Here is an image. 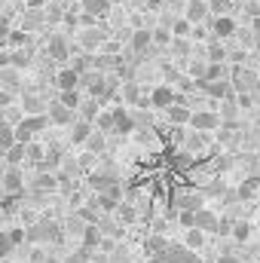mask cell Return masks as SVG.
<instances>
[{
	"instance_id": "1",
	"label": "cell",
	"mask_w": 260,
	"mask_h": 263,
	"mask_svg": "<svg viewBox=\"0 0 260 263\" xmlns=\"http://www.w3.org/2000/svg\"><path fill=\"white\" fill-rule=\"evenodd\" d=\"M46 123H49V120H46L43 114H31V117H25V120L15 126V141H18V144H28L31 135H37V132L46 129Z\"/></svg>"
},
{
	"instance_id": "2",
	"label": "cell",
	"mask_w": 260,
	"mask_h": 263,
	"mask_svg": "<svg viewBox=\"0 0 260 263\" xmlns=\"http://www.w3.org/2000/svg\"><path fill=\"white\" fill-rule=\"evenodd\" d=\"M153 263H202L190 248H165Z\"/></svg>"
},
{
	"instance_id": "3",
	"label": "cell",
	"mask_w": 260,
	"mask_h": 263,
	"mask_svg": "<svg viewBox=\"0 0 260 263\" xmlns=\"http://www.w3.org/2000/svg\"><path fill=\"white\" fill-rule=\"evenodd\" d=\"M190 126H193L196 132H214L220 126V117L211 114V110H196L193 117H190Z\"/></svg>"
},
{
	"instance_id": "4",
	"label": "cell",
	"mask_w": 260,
	"mask_h": 263,
	"mask_svg": "<svg viewBox=\"0 0 260 263\" xmlns=\"http://www.w3.org/2000/svg\"><path fill=\"white\" fill-rule=\"evenodd\" d=\"M175 101H178V92H175L172 86H156V89L150 92V104H153V107H162V110H165V107H172Z\"/></svg>"
},
{
	"instance_id": "5",
	"label": "cell",
	"mask_w": 260,
	"mask_h": 263,
	"mask_svg": "<svg viewBox=\"0 0 260 263\" xmlns=\"http://www.w3.org/2000/svg\"><path fill=\"white\" fill-rule=\"evenodd\" d=\"M46 52H49L52 62H67V59H70V46H67L65 37H52V40L46 43Z\"/></svg>"
},
{
	"instance_id": "6",
	"label": "cell",
	"mask_w": 260,
	"mask_h": 263,
	"mask_svg": "<svg viewBox=\"0 0 260 263\" xmlns=\"http://www.w3.org/2000/svg\"><path fill=\"white\" fill-rule=\"evenodd\" d=\"M202 89H205L211 98H227V101L233 98V86H230L227 80H220V83H217V80H211V83H208V80H202Z\"/></svg>"
},
{
	"instance_id": "7",
	"label": "cell",
	"mask_w": 260,
	"mask_h": 263,
	"mask_svg": "<svg viewBox=\"0 0 260 263\" xmlns=\"http://www.w3.org/2000/svg\"><path fill=\"white\" fill-rule=\"evenodd\" d=\"M165 114H169V123L172 126H184V123H190V107L187 104H181V101H175L172 107H165Z\"/></svg>"
},
{
	"instance_id": "8",
	"label": "cell",
	"mask_w": 260,
	"mask_h": 263,
	"mask_svg": "<svg viewBox=\"0 0 260 263\" xmlns=\"http://www.w3.org/2000/svg\"><path fill=\"white\" fill-rule=\"evenodd\" d=\"M208 15V0H187V9H184V18L187 22H202Z\"/></svg>"
},
{
	"instance_id": "9",
	"label": "cell",
	"mask_w": 260,
	"mask_h": 263,
	"mask_svg": "<svg viewBox=\"0 0 260 263\" xmlns=\"http://www.w3.org/2000/svg\"><path fill=\"white\" fill-rule=\"evenodd\" d=\"M52 123H59V126H67V123H73V110L70 107H65L62 101H55L52 107H49V114H46Z\"/></svg>"
},
{
	"instance_id": "10",
	"label": "cell",
	"mask_w": 260,
	"mask_h": 263,
	"mask_svg": "<svg viewBox=\"0 0 260 263\" xmlns=\"http://www.w3.org/2000/svg\"><path fill=\"white\" fill-rule=\"evenodd\" d=\"M80 6H83V12H86V15H92V18H98V15H107V12H110V0H80Z\"/></svg>"
},
{
	"instance_id": "11",
	"label": "cell",
	"mask_w": 260,
	"mask_h": 263,
	"mask_svg": "<svg viewBox=\"0 0 260 263\" xmlns=\"http://www.w3.org/2000/svg\"><path fill=\"white\" fill-rule=\"evenodd\" d=\"M129 46L135 49V52H147V49L153 46V34H150V31H144V28H141V31H135V34H132V40H129Z\"/></svg>"
},
{
	"instance_id": "12",
	"label": "cell",
	"mask_w": 260,
	"mask_h": 263,
	"mask_svg": "<svg viewBox=\"0 0 260 263\" xmlns=\"http://www.w3.org/2000/svg\"><path fill=\"white\" fill-rule=\"evenodd\" d=\"M114 129H117V132H126V135H129V132H135V120H132L129 110H123V107H117V110H114Z\"/></svg>"
},
{
	"instance_id": "13",
	"label": "cell",
	"mask_w": 260,
	"mask_h": 263,
	"mask_svg": "<svg viewBox=\"0 0 260 263\" xmlns=\"http://www.w3.org/2000/svg\"><path fill=\"white\" fill-rule=\"evenodd\" d=\"M80 43H83V49H98V46L104 43V34H101L98 28H86V31L80 34Z\"/></svg>"
},
{
	"instance_id": "14",
	"label": "cell",
	"mask_w": 260,
	"mask_h": 263,
	"mask_svg": "<svg viewBox=\"0 0 260 263\" xmlns=\"http://www.w3.org/2000/svg\"><path fill=\"white\" fill-rule=\"evenodd\" d=\"M211 28H214V34H217V37H233V34H236V22H233L230 15H217Z\"/></svg>"
},
{
	"instance_id": "15",
	"label": "cell",
	"mask_w": 260,
	"mask_h": 263,
	"mask_svg": "<svg viewBox=\"0 0 260 263\" xmlns=\"http://www.w3.org/2000/svg\"><path fill=\"white\" fill-rule=\"evenodd\" d=\"M55 83H59V89H77V83H80V73H77L73 67H65V70H59Z\"/></svg>"
},
{
	"instance_id": "16",
	"label": "cell",
	"mask_w": 260,
	"mask_h": 263,
	"mask_svg": "<svg viewBox=\"0 0 260 263\" xmlns=\"http://www.w3.org/2000/svg\"><path fill=\"white\" fill-rule=\"evenodd\" d=\"M89 135H92V129H89V120H73V129H70V141L73 144H83V141H89Z\"/></svg>"
},
{
	"instance_id": "17",
	"label": "cell",
	"mask_w": 260,
	"mask_h": 263,
	"mask_svg": "<svg viewBox=\"0 0 260 263\" xmlns=\"http://www.w3.org/2000/svg\"><path fill=\"white\" fill-rule=\"evenodd\" d=\"M6 190H12V193H18V187H22V172L18 168H9L6 175H3V181H0Z\"/></svg>"
},
{
	"instance_id": "18",
	"label": "cell",
	"mask_w": 260,
	"mask_h": 263,
	"mask_svg": "<svg viewBox=\"0 0 260 263\" xmlns=\"http://www.w3.org/2000/svg\"><path fill=\"white\" fill-rule=\"evenodd\" d=\"M12 144H15V129H12V126H6V123H0V150L6 153Z\"/></svg>"
},
{
	"instance_id": "19",
	"label": "cell",
	"mask_w": 260,
	"mask_h": 263,
	"mask_svg": "<svg viewBox=\"0 0 260 263\" xmlns=\"http://www.w3.org/2000/svg\"><path fill=\"white\" fill-rule=\"evenodd\" d=\"M184 245L193 251V248H202L205 245V233L199 230V227H190V233H187V239H184Z\"/></svg>"
},
{
	"instance_id": "20",
	"label": "cell",
	"mask_w": 260,
	"mask_h": 263,
	"mask_svg": "<svg viewBox=\"0 0 260 263\" xmlns=\"http://www.w3.org/2000/svg\"><path fill=\"white\" fill-rule=\"evenodd\" d=\"M205 144H208L205 132H196V129H193V135L187 138V150H190V153H199V150H205Z\"/></svg>"
},
{
	"instance_id": "21",
	"label": "cell",
	"mask_w": 260,
	"mask_h": 263,
	"mask_svg": "<svg viewBox=\"0 0 260 263\" xmlns=\"http://www.w3.org/2000/svg\"><path fill=\"white\" fill-rule=\"evenodd\" d=\"M190 34H193V22H187V18L172 22V37H190Z\"/></svg>"
},
{
	"instance_id": "22",
	"label": "cell",
	"mask_w": 260,
	"mask_h": 263,
	"mask_svg": "<svg viewBox=\"0 0 260 263\" xmlns=\"http://www.w3.org/2000/svg\"><path fill=\"white\" fill-rule=\"evenodd\" d=\"M65 107H70V110H77L80 107V92L77 89H62V98H59Z\"/></svg>"
},
{
	"instance_id": "23",
	"label": "cell",
	"mask_w": 260,
	"mask_h": 263,
	"mask_svg": "<svg viewBox=\"0 0 260 263\" xmlns=\"http://www.w3.org/2000/svg\"><path fill=\"white\" fill-rule=\"evenodd\" d=\"M22 107H25L28 114H40V110H43V98H37V95H25V98H22Z\"/></svg>"
},
{
	"instance_id": "24",
	"label": "cell",
	"mask_w": 260,
	"mask_h": 263,
	"mask_svg": "<svg viewBox=\"0 0 260 263\" xmlns=\"http://www.w3.org/2000/svg\"><path fill=\"white\" fill-rule=\"evenodd\" d=\"M178 205H181L184 211H196V208L202 205V199H199V193H196V196H190V193H187V196H181V199H178Z\"/></svg>"
},
{
	"instance_id": "25",
	"label": "cell",
	"mask_w": 260,
	"mask_h": 263,
	"mask_svg": "<svg viewBox=\"0 0 260 263\" xmlns=\"http://www.w3.org/2000/svg\"><path fill=\"white\" fill-rule=\"evenodd\" d=\"M28 62H31V59H28V52H25V49L9 52V65H12V67H28Z\"/></svg>"
},
{
	"instance_id": "26",
	"label": "cell",
	"mask_w": 260,
	"mask_h": 263,
	"mask_svg": "<svg viewBox=\"0 0 260 263\" xmlns=\"http://www.w3.org/2000/svg\"><path fill=\"white\" fill-rule=\"evenodd\" d=\"M227 9H230V0H208V12L227 15Z\"/></svg>"
},
{
	"instance_id": "27",
	"label": "cell",
	"mask_w": 260,
	"mask_h": 263,
	"mask_svg": "<svg viewBox=\"0 0 260 263\" xmlns=\"http://www.w3.org/2000/svg\"><path fill=\"white\" fill-rule=\"evenodd\" d=\"M169 245H165V239L162 236H153V239H147V251L153 254V251H165Z\"/></svg>"
},
{
	"instance_id": "28",
	"label": "cell",
	"mask_w": 260,
	"mask_h": 263,
	"mask_svg": "<svg viewBox=\"0 0 260 263\" xmlns=\"http://www.w3.org/2000/svg\"><path fill=\"white\" fill-rule=\"evenodd\" d=\"M150 34H153V43H172V31H165V28H156Z\"/></svg>"
},
{
	"instance_id": "29",
	"label": "cell",
	"mask_w": 260,
	"mask_h": 263,
	"mask_svg": "<svg viewBox=\"0 0 260 263\" xmlns=\"http://www.w3.org/2000/svg\"><path fill=\"white\" fill-rule=\"evenodd\" d=\"M208 59H211V62H224V59H227V49H224V46H217V43H211Z\"/></svg>"
},
{
	"instance_id": "30",
	"label": "cell",
	"mask_w": 260,
	"mask_h": 263,
	"mask_svg": "<svg viewBox=\"0 0 260 263\" xmlns=\"http://www.w3.org/2000/svg\"><path fill=\"white\" fill-rule=\"evenodd\" d=\"M233 236H236L239 242H245V239L251 236V227H248V223H236V227H233Z\"/></svg>"
},
{
	"instance_id": "31",
	"label": "cell",
	"mask_w": 260,
	"mask_h": 263,
	"mask_svg": "<svg viewBox=\"0 0 260 263\" xmlns=\"http://www.w3.org/2000/svg\"><path fill=\"white\" fill-rule=\"evenodd\" d=\"M9 43H12V46L28 43V31H9Z\"/></svg>"
},
{
	"instance_id": "32",
	"label": "cell",
	"mask_w": 260,
	"mask_h": 263,
	"mask_svg": "<svg viewBox=\"0 0 260 263\" xmlns=\"http://www.w3.org/2000/svg\"><path fill=\"white\" fill-rule=\"evenodd\" d=\"M98 242H101V233H98L95 227H89V230H86V248H92V245H98Z\"/></svg>"
},
{
	"instance_id": "33",
	"label": "cell",
	"mask_w": 260,
	"mask_h": 263,
	"mask_svg": "<svg viewBox=\"0 0 260 263\" xmlns=\"http://www.w3.org/2000/svg\"><path fill=\"white\" fill-rule=\"evenodd\" d=\"M9 248H12V242H9V236L6 233H0V260L9 254Z\"/></svg>"
},
{
	"instance_id": "34",
	"label": "cell",
	"mask_w": 260,
	"mask_h": 263,
	"mask_svg": "<svg viewBox=\"0 0 260 263\" xmlns=\"http://www.w3.org/2000/svg\"><path fill=\"white\" fill-rule=\"evenodd\" d=\"M175 52H178V55H187V52H190V46H187V40H184V37H178V40H175Z\"/></svg>"
},
{
	"instance_id": "35",
	"label": "cell",
	"mask_w": 260,
	"mask_h": 263,
	"mask_svg": "<svg viewBox=\"0 0 260 263\" xmlns=\"http://www.w3.org/2000/svg\"><path fill=\"white\" fill-rule=\"evenodd\" d=\"M40 25V15L37 12H28V22H25V31H31V28H37Z\"/></svg>"
},
{
	"instance_id": "36",
	"label": "cell",
	"mask_w": 260,
	"mask_h": 263,
	"mask_svg": "<svg viewBox=\"0 0 260 263\" xmlns=\"http://www.w3.org/2000/svg\"><path fill=\"white\" fill-rule=\"evenodd\" d=\"M6 236H9V242H12V245H18V242L25 239V230H9Z\"/></svg>"
},
{
	"instance_id": "37",
	"label": "cell",
	"mask_w": 260,
	"mask_h": 263,
	"mask_svg": "<svg viewBox=\"0 0 260 263\" xmlns=\"http://www.w3.org/2000/svg\"><path fill=\"white\" fill-rule=\"evenodd\" d=\"M95 110H98V104H95V101H89V104L83 107V114H86V120H89V117H95Z\"/></svg>"
},
{
	"instance_id": "38",
	"label": "cell",
	"mask_w": 260,
	"mask_h": 263,
	"mask_svg": "<svg viewBox=\"0 0 260 263\" xmlns=\"http://www.w3.org/2000/svg\"><path fill=\"white\" fill-rule=\"evenodd\" d=\"M3 37H9V25H6V22H0V40H3Z\"/></svg>"
},
{
	"instance_id": "39",
	"label": "cell",
	"mask_w": 260,
	"mask_h": 263,
	"mask_svg": "<svg viewBox=\"0 0 260 263\" xmlns=\"http://www.w3.org/2000/svg\"><path fill=\"white\" fill-rule=\"evenodd\" d=\"M162 6V0H147V9H159Z\"/></svg>"
},
{
	"instance_id": "40",
	"label": "cell",
	"mask_w": 260,
	"mask_h": 263,
	"mask_svg": "<svg viewBox=\"0 0 260 263\" xmlns=\"http://www.w3.org/2000/svg\"><path fill=\"white\" fill-rule=\"evenodd\" d=\"M217 263H242V260H236V257H230V254H224V257H220Z\"/></svg>"
},
{
	"instance_id": "41",
	"label": "cell",
	"mask_w": 260,
	"mask_h": 263,
	"mask_svg": "<svg viewBox=\"0 0 260 263\" xmlns=\"http://www.w3.org/2000/svg\"><path fill=\"white\" fill-rule=\"evenodd\" d=\"M110 3H117V0H110Z\"/></svg>"
},
{
	"instance_id": "42",
	"label": "cell",
	"mask_w": 260,
	"mask_h": 263,
	"mask_svg": "<svg viewBox=\"0 0 260 263\" xmlns=\"http://www.w3.org/2000/svg\"><path fill=\"white\" fill-rule=\"evenodd\" d=\"M0 86H3V80H0Z\"/></svg>"
}]
</instances>
